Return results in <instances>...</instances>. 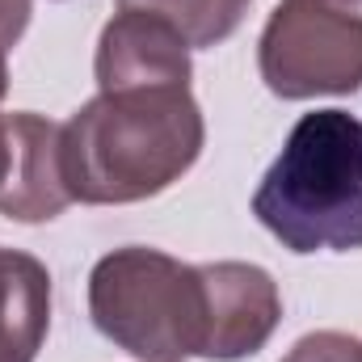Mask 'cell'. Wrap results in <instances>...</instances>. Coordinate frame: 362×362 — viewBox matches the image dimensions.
Returning a JSON list of instances; mask_svg holds the SVG:
<instances>
[{"label":"cell","instance_id":"obj_3","mask_svg":"<svg viewBox=\"0 0 362 362\" xmlns=\"http://www.w3.org/2000/svg\"><path fill=\"white\" fill-rule=\"evenodd\" d=\"M89 316L101 337L139 362L202 358L211 333L202 266L144 245L114 249L89 274Z\"/></svg>","mask_w":362,"mask_h":362},{"label":"cell","instance_id":"obj_9","mask_svg":"<svg viewBox=\"0 0 362 362\" xmlns=\"http://www.w3.org/2000/svg\"><path fill=\"white\" fill-rule=\"evenodd\" d=\"M253 0H118V8H144L169 21L189 47H215L232 38Z\"/></svg>","mask_w":362,"mask_h":362},{"label":"cell","instance_id":"obj_12","mask_svg":"<svg viewBox=\"0 0 362 362\" xmlns=\"http://www.w3.org/2000/svg\"><path fill=\"white\" fill-rule=\"evenodd\" d=\"M8 177V122L0 118V185Z\"/></svg>","mask_w":362,"mask_h":362},{"label":"cell","instance_id":"obj_13","mask_svg":"<svg viewBox=\"0 0 362 362\" xmlns=\"http://www.w3.org/2000/svg\"><path fill=\"white\" fill-rule=\"evenodd\" d=\"M4 93H8V64H4V51H0V101H4Z\"/></svg>","mask_w":362,"mask_h":362},{"label":"cell","instance_id":"obj_1","mask_svg":"<svg viewBox=\"0 0 362 362\" xmlns=\"http://www.w3.org/2000/svg\"><path fill=\"white\" fill-rule=\"evenodd\" d=\"M206 127L189 85L114 89L59 127L72 202L127 206L165 194L202 156Z\"/></svg>","mask_w":362,"mask_h":362},{"label":"cell","instance_id":"obj_11","mask_svg":"<svg viewBox=\"0 0 362 362\" xmlns=\"http://www.w3.org/2000/svg\"><path fill=\"white\" fill-rule=\"evenodd\" d=\"M30 8H34V0H0V51L21 42V34L30 25Z\"/></svg>","mask_w":362,"mask_h":362},{"label":"cell","instance_id":"obj_8","mask_svg":"<svg viewBox=\"0 0 362 362\" xmlns=\"http://www.w3.org/2000/svg\"><path fill=\"white\" fill-rule=\"evenodd\" d=\"M51 329V274L38 257L0 245V362H34Z\"/></svg>","mask_w":362,"mask_h":362},{"label":"cell","instance_id":"obj_2","mask_svg":"<svg viewBox=\"0 0 362 362\" xmlns=\"http://www.w3.org/2000/svg\"><path fill=\"white\" fill-rule=\"evenodd\" d=\"M253 215L291 253L362 249V122L346 110L303 114L253 194Z\"/></svg>","mask_w":362,"mask_h":362},{"label":"cell","instance_id":"obj_7","mask_svg":"<svg viewBox=\"0 0 362 362\" xmlns=\"http://www.w3.org/2000/svg\"><path fill=\"white\" fill-rule=\"evenodd\" d=\"M8 177L0 185V215L17 223H47L64 215L72 189L64 181L59 122L42 114H8Z\"/></svg>","mask_w":362,"mask_h":362},{"label":"cell","instance_id":"obj_6","mask_svg":"<svg viewBox=\"0 0 362 362\" xmlns=\"http://www.w3.org/2000/svg\"><path fill=\"white\" fill-rule=\"evenodd\" d=\"M202 278H206V299H211V333H206L202 358L236 362L257 354L282 320V299H278L274 278L249 262L202 266Z\"/></svg>","mask_w":362,"mask_h":362},{"label":"cell","instance_id":"obj_5","mask_svg":"<svg viewBox=\"0 0 362 362\" xmlns=\"http://www.w3.org/2000/svg\"><path fill=\"white\" fill-rule=\"evenodd\" d=\"M97 93L189 85V42L144 8H118L97 38Z\"/></svg>","mask_w":362,"mask_h":362},{"label":"cell","instance_id":"obj_10","mask_svg":"<svg viewBox=\"0 0 362 362\" xmlns=\"http://www.w3.org/2000/svg\"><path fill=\"white\" fill-rule=\"evenodd\" d=\"M282 362H362V341L337 329H320V333L299 337Z\"/></svg>","mask_w":362,"mask_h":362},{"label":"cell","instance_id":"obj_14","mask_svg":"<svg viewBox=\"0 0 362 362\" xmlns=\"http://www.w3.org/2000/svg\"><path fill=\"white\" fill-rule=\"evenodd\" d=\"M337 4H362V0H337Z\"/></svg>","mask_w":362,"mask_h":362},{"label":"cell","instance_id":"obj_4","mask_svg":"<svg viewBox=\"0 0 362 362\" xmlns=\"http://www.w3.org/2000/svg\"><path fill=\"white\" fill-rule=\"evenodd\" d=\"M257 68L286 101L362 89V13L337 0H282L270 13Z\"/></svg>","mask_w":362,"mask_h":362}]
</instances>
